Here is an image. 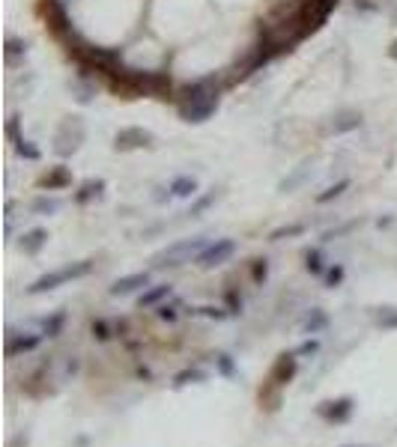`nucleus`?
Listing matches in <instances>:
<instances>
[{"mask_svg": "<svg viewBox=\"0 0 397 447\" xmlns=\"http://www.w3.org/2000/svg\"><path fill=\"white\" fill-rule=\"evenodd\" d=\"M218 105H222V89H218L215 78H201L185 87L182 93V105H180V117L192 126H201L209 117H215Z\"/></svg>", "mask_w": 397, "mask_h": 447, "instance_id": "1", "label": "nucleus"}, {"mask_svg": "<svg viewBox=\"0 0 397 447\" xmlns=\"http://www.w3.org/2000/svg\"><path fill=\"white\" fill-rule=\"evenodd\" d=\"M361 114L359 110H340V114L332 119V126H329V131L332 134H347V131H356V129H361Z\"/></svg>", "mask_w": 397, "mask_h": 447, "instance_id": "15", "label": "nucleus"}, {"mask_svg": "<svg viewBox=\"0 0 397 447\" xmlns=\"http://www.w3.org/2000/svg\"><path fill=\"white\" fill-rule=\"evenodd\" d=\"M66 325V310H57L42 322V337H60V331Z\"/></svg>", "mask_w": 397, "mask_h": 447, "instance_id": "23", "label": "nucleus"}, {"mask_svg": "<svg viewBox=\"0 0 397 447\" xmlns=\"http://www.w3.org/2000/svg\"><path fill=\"white\" fill-rule=\"evenodd\" d=\"M218 200H222V188H209L206 194H197L194 203L189 206V212H185V218H203L209 209H212Z\"/></svg>", "mask_w": 397, "mask_h": 447, "instance_id": "12", "label": "nucleus"}, {"mask_svg": "<svg viewBox=\"0 0 397 447\" xmlns=\"http://www.w3.org/2000/svg\"><path fill=\"white\" fill-rule=\"evenodd\" d=\"M192 313H197V316H206V319H224V316H230L227 307H197Z\"/></svg>", "mask_w": 397, "mask_h": 447, "instance_id": "32", "label": "nucleus"}, {"mask_svg": "<svg viewBox=\"0 0 397 447\" xmlns=\"http://www.w3.org/2000/svg\"><path fill=\"white\" fill-rule=\"evenodd\" d=\"M192 382H206V373L197 370V367L194 370H182L180 376L173 379V388H182V385H192Z\"/></svg>", "mask_w": 397, "mask_h": 447, "instance_id": "26", "label": "nucleus"}, {"mask_svg": "<svg viewBox=\"0 0 397 447\" xmlns=\"http://www.w3.org/2000/svg\"><path fill=\"white\" fill-rule=\"evenodd\" d=\"M87 138V131H84V122L78 117H69L60 126L57 131V147H54V152L60 155V159H69V155H75L81 149V143Z\"/></svg>", "mask_w": 397, "mask_h": 447, "instance_id": "5", "label": "nucleus"}, {"mask_svg": "<svg viewBox=\"0 0 397 447\" xmlns=\"http://www.w3.org/2000/svg\"><path fill=\"white\" fill-rule=\"evenodd\" d=\"M377 322H380L382 328H397V310H394V307H382L380 316H377Z\"/></svg>", "mask_w": 397, "mask_h": 447, "instance_id": "31", "label": "nucleus"}, {"mask_svg": "<svg viewBox=\"0 0 397 447\" xmlns=\"http://www.w3.org/2000/svg\"><path fill=\"white\" fill-rule=\"evenodd\" d=\"M168 188H171V197L189 200V197H197V191H201V182H197V176H192V173H180V176L171 179Z\"/></svg>", "mask_w": 397, "mask_h": 447, "instance_id": "11", "label": "nucleus"}, {"mask_svg": "<svg viewBox=\"0 0 397 447\" xmlns=\"http://www.w3.org/2000/svg\"><path fill=\"white\" fill-rule=\"evenodd\" d=\"M344 447H356V444H344Z\"/></svg>", "mask_w": 397, "mask_h": 447, "instance_id": "38", "label": "nucleus"}, {"mask_svg": "<svg viewBox=\"0 0 397 447\" xmlns=\"http://www.w3.org/2000/svg\"><path fill=\"white\" fill-rule=\"evenodd\" d=\"M156 143V134L140 129V126H129V129H120L117 138H114V149L126 152V149H143V147H152Z\"/></svg>", "mask_w": 397, "mask_h": 447, "instance_id": "6", "label": "nucleus"}, {"mask_svg": "<svg viewBox=\"0 0 397 447\" xmlns=\"http://www.w3.org/2000/svg\"><path fill=\"white\" fill-rule=\"evenodd\" d=\"M323 268H326L323 251H319V248L305 251V272H308V274H323Z\"/></svg>", "mask_w": 397, "mask_h": 447, "instance_id": "24", "label": "nucleus"}, {"mask_svg": "<svg viewBox=\"0 0 397 447\" xmlns=\"http://www.w3.org/2000/svg\"><path fill=\"white\" fill-rule=\"evenodd\" d=\"M102 191H105V179H90V182H84L81 191L75 194V203H90V200L102 197Z\"/></svg>", "mask_w": 397, "mask_h": 447, "instance_id": "19", "label": "nucleus"}, {"mask_svg": "<svg viewBox=\"0 0 397 447\" xmlns=\"http://www.w3.org/2000/svg\"><path fill=\"white\" fill-rule=\"evenodd\" d=\"M344 265H329V272H326V277H323V281H326V286L329 289H335V286H340V284H344Z\"/></svg>", "mask_w": 397, "mask_h": 447, "instance_id": "28", "label": "nucleus"}, {"mask_svg": "<svg viewBox=\"0 0 397 447\" xmlns=\"http://www.w3.org/2000/svg\"><path fill=\"white\" fill-rule=\"evenodd\" d=\"M326 325H329V316H326V313H319V310L314 313V316L305 319V331L308 334H317L319 328H326Z\"/></svg>", "mask_w": 397, "mask_h": 447, "instance_id": "30", "label": "nucleus"}, {"mask_svg": "<svg viewBox=\"0 0 397 447\" xmlns=\"http://www.w3.org/2000/svg\"><path fill=\"white\" fill-rule=\"evenodd\" d=\"M90 331H93V337H96V340H111V337H114L111 322H108V319H93Z\"/></svg>", "mask_w": 397, "mask_h": 447, "instance_id": "27", "label": "nucleus"}, {"mask_svg": "<svg viewBox=\"0 0 397 447\" xmlns=\"http://www.w3.org/2000/svg\"><path fill=\"white\" fill-rule=\"evenodd\" d=\"M36 215H57V212L63 209V200L60 197H36L30 206Z\"/></svg>", "mask_w": 397, "mask_h": 447, "instance_id": "22", "label": "nucleus"}, {"mask_svg": "<svg viewBox=\"0 0 397 447\" xmlns=\"http://www.w3.org/2000/svg\"><path fill=\"white\" fill-rule=\"evenodd\" d=\"M266 274H269V260L266 256H257L254 265H251V277H254V284H263L266 281Z\"/></svg>", "mask_w": 397, "mask_h": 447, "instance_id": "29", "label": "nucleus"}, {"mask_svg": "<svg viewBox=\"0 0 397 447\" xmlns=\"http://www.w3.org/2000/svg\"><path fill=\"white\" fill-rule=\"evenodd\" d=\"M308 233V224H287V227H278L269 233V242H284V239H296V236H305Z\"/></svg>", "mask_w": 397, "mask_h": 447, "instance_id": "20", "label": "nucleus"}, {"mask_svg": "<svg viewBox=\"0 0 397 447\" xmlns=\"http://www.w3.org/2000/svg\"><path fill=\"white\" fill-rule=\"evenodd\" d=\"M227 310H230V313H242V298L233 293V289L227 293Z\"/></svg>", "mask_w": 397, "mask_h": 447, "instance_id": "34", "label": "nucleus"}, {"mask_svg": "<svg viewBox=\"0 0 397 447\" xmlns=\"http://www.w3.org/2000/svg\"><path fill=\"white\" fill-rule=\"evenodd\" d=\"M69 185H72V170H66V167H54L39 179V188H48V191H63Z\"/></svg>", "mask_w": 397, "mask_h": 447, "instance_id": "14", "label": "nucleus"}, {"mask_svg": "<svg viewBox=\"0 0 397 447\" xmlns=\"http://www.w3.org/2000/svg\"><path fill=\"white\" fill-rule=\"evenodd\" d=\"M349 188H352V179H338V182L335 185H329L326 188V191H319L317 197H314V203L317 206H326V203H335V200H340V197H344L347 191H349Z\"/></svg>", "mask_w": 397, "mask_h": 447, "instance_id": "16", "label": "nucleus"}, {"mask_svg": "<svg viewBox=\"0 0 397 447\" xmlns=\"http://www.w3.org/2000/svg\"><path fill=\"white\" fill-rule=\"evenodd\" d=\"M45 244H48V230H42V227H33L21 236V251L24 254H39Z\"/></svg>", "mask_w": 397, "mask_h": 447, "instance_id": "17", "label": "nucleus"}, {"mask_svg": "<svg viewBox=\"0 0 397 447\" xmlns=\"http://www.w3.org/2000/svg\"><path fill=\"white\" fill-rule=\"evenodd\" d=\"M352 409H356V402L349 397H340V400H329L319 406V418H326L329 423H340L352 415Z\"/></svg>", "mask_w": 397, "mask_h": 447, "instance_id": "9", "label": "nucleus"}, {"mask_svg": "<svg viewBox=\"0 0 397 447\" xmlns=\"http://www.w3.org/2000/svg\"><path fill=\"white\" fill-rule=\"evenodd\" d=\"M209 244L206 236H192V239H180L168 244L164 251H159L156 256H152V268H180L185 263H192L197 254H201L203 248Z\"/></svg>", "mask_w": 397, "mask_h": 447, "instance_id": "3", "label": "nucleus"}, {"mask_svg": "<svg viewBox=\"0 0 397 447\" xmlns=\"http://www.w3.org/2000/svg\"><path fill=\"white\" fill-rule=\"evenodd\" d=\"M13 143H15V155H18V159H24V161H39V159H42V149L33 147V140H27L24 134H21V138H15Z\"/></svg>", "mask_w": 397, "mask_h": 447, "instance_id": "21", "label": "nucleus"}, {"mask_svg": "<svg viewBox=\"0 0 397 447\" xmlns=\"http://www.w3.org/2000/svg\"><path fill=\"white\" fill-rule=\"evenodd\" d=\"M173 295V286L171 284H156V286H147L140 293V298H138V307L143 310V307H159L164 298H171Z\"/></svg>", "mask_w": 397, "mask_h": 447, "instance_id": "13", "label": "nucleus"}, {"mask_svg": "<svg viewBox=\"0 0 397 447\" xmlns=\"http://www.w3.org/2000/svg\"><path fill=\"white\" fill-rule=\"evenodd\" d=\"M150 281H152L150 272H131V274L117 277V281L108 286V293H111L114 298H120V295H131V293H140V289H147Z\"/></svg>", "mask_w": 397, "mask_h": 447, "instance_id": "8", "label": "nucleus"}, {"mask_svg": "<svg viewBox=\"0 0 397 447\" xmlns=\"http://www.w3.org/2000/svg\"><path fill=\"white\" fill-rule=\"evenodd\" d=\"M296 370H299V355L296 352H281L278 358H275L272 370H269V382H275L278 388L290 385L296 379Z\"/></svg>", "mask_w": 397, "mask_h": 447, "instance_id": "7", "label": "nucleus"}, {"mask_svg": "<svg viewBox=\"0 0 397 447\" xmlns=\"http://www.w3.org/2000/svg\"><path fill=\"white\" fill-rule=\"evenodd\" d=\"M308 176H311V167H308V164L296 167V170H293V176H287V179H281V182H278V191H281V194H290V191H296V188H299Z\"/></svg>", "mask_w": 397, "mask_h": 447, "instance_id": "18", "label": "nucleus"}, {"mask_svg": "<svg viewBox=\"0 0 397 447\" xmlns=\"http://www.w3.org/2000/svg\"><path fill=\"white\" fill-rule=\"evenodd\" d=\"M218 367H222V373H233V361H230V355H218Z\"/></svg>", "mask_w": 397, "mask_h": 447, "instance_id": "36", "label": "nucleus"}, {"mask_svg": "<svg viewBox=\"0 0 397 447\" xmlns=\"http://www.w3.org/2000/svg\"><path fill=\"white\" fill-rule=\"evenodd\" d=\"M389 57H391V60H397V39L391 42V48H389Z\"/></svg>", "mask_w": 397, "mask_h": 447, "instance_id": "37", "label": "nucleus"}, {"mask_svg": "<svg viewBox=\"0 0 397 447\" xmlns=\"http://www.w3.org/2000/svg\"><path fill=\"white\" fill-rule=\"evenodd\" d=\"M317 349H319V340H305L299 349H296V355H299V358H302V355H314Z\"/></svg>", "mask_w": 397, "mask_h": 447, "instance_id": "35", "label": "nucleus"}, {"mask_svg": "<svg viewBox=\"0 0 397 447\" xmlns=\"http://www.w3.org/2000/svg\"><path fill=\"white\" fill-rule=\"evenodd\" d=\"M93 272V260H78V263H66L60 268H51V272L39 274L36 281L27 286V295H42V293H54V289H60L72 281H81Z\"/></svg>", "mask_w": 397, "mask_h": 447, "instance_id": "2", "label": "nucleus"}, {"mask_svg": "<svg viewBox=\"0 0 397 447\" xmlns=\"http://www.w3.org/2000/svg\"><path fill=\"white\" fill-rule=\"evenodd\" d=\"M39 343H42V334H6V355L9 358L27 355L33 349H39Z\"/></svg>", "mask_w": 397, "mask_h": 447, "instance_id": "10", "label": "nucleus"}, {"mask_svg": "<svg viewBox=\"0 0 397 447\" xmlns=\"http://www.w3.org/2000/svg\"><path fill=\"white\" fill-rule=\"evenodd\" d=\"M236 251H239L236 239H215V242H209L206 248L194 256V263L201 265V268H218V265H224V263L233 260Z\"/></svg>", "mask_w": 397, "mask_h": 447, "instance_id": "4", "label": "nucleus"}, {"mask_svg": "<svg viewBox=\"0 0 397 447\" xmlns=\"http://www.w3.org/2000/svg\"><path fill=\"white\" fill-rule=\"evenodd\" d=\"M18 57H27V42L18 39V36H9L6 39V60L15 63Z\"/></svg>", "mask_w": 397, "mask_h": 447, "instance_id": "25", "label": "nucleus"}, {"mask_svg": "<svg viewBox=\"0 0 397 447\" xmlns=\"http://www.w3.org/2000/svg\"><path fill=\"white\" fill-rule=\"evenodd\" d=\"M176 307H180L176 301H173V305H159V307H156V316H159L161 322H173L176 316H180V313H176Z\"/></svg>", "mask_w": 397, "mask_h": 447, "instance_id": "33", "label": "nucleus"}]
</instances>
